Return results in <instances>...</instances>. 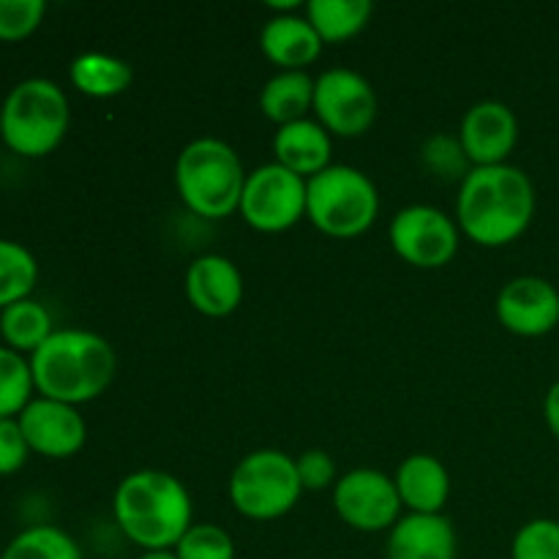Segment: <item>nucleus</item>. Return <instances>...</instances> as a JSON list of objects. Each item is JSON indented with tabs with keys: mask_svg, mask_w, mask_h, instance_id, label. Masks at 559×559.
Listing matches in <instances>:
<instances>
[{
	"mask_svg": "<svg viewBox=\"0 0 559 559\" xmlns=\"http://www.w3.org/2000/svg\"><path fill=\"white\" fill-rule=\"evenodd\" d=\"M31 371L38 396L80 407L107 393L118 358L112 344L98 333L63 328L31 355Z\"/></svg>",
	"mask_w": 559,
	"mask_h": 559,
	"instance_id": "2",
	"label": "nucleus"
},
{
	"mask_svg": "<svg viewBox=\"0 0 559 559\" xmlns=\"http://www.w3.org/2000/svg\"><path fill=\"white\" fill-rule=\"evenodd\" d=\"M71 85L91 98L120 96L134 80L129 60L107 52H82L71 60Z\"/></svg>",
	"mask_w": 559,
	"mask_h": 559,
	"instance_id": "21",
	"label": "nucleus"
},
{
	"mask_svg": "<svg viewBox=\"0 0 559 559\" xmlns=\"http://www.w3.org/2000/svg\"><path fill=\"white\" fill-rule=\"evenodd\" d=\"M456 527L445 513H409L388 535V559H456Z\"/></svg>",
	"mask_w": 559,
	"mask_h": 559,
	"instance_id": "16",
	"label": "nucleus"
},
{
	"mask_svg": "<svg viewBox=\"0 0 559 559\" xmlns=\"http://www.w3.org/2000/svg\"><path fill=\"white\" fill-rule=\"evenodd\" d=\"M44 0H0V41H22L41 25Z\"/></svg>",
	"mask_w": 559,
	"mask_h": 559,
	"instance_id": "29",
	"label": "nucleus"
},
{
	"mask_svg": "<svg viewBox=\"0 0 559 559\" xmlns=\"http://www.w3.org/2000/svg\"><path fill=\"white\" fill-rule=\"evenodd\" d=\"M374 5L369 0H311L306 3V20L320 33L322 44H338L358 36L371 20Z\"/></svg>",
	"mask_w": 559,
	"mask_h": 559,
	"instance_id": "22",
	"label": "nucleus"
},
{
	"mask_svg": "<svg viewBox=\"0 0 559 559\" xmlns=\"http://www.w3.org/2000/svg\"><path fill=\"white\" fill-rule=\"evenodd\" d=\"M317 123L336 136H360L374 126L377 93L353 69H328L314 80Z\"/></svg>",
	"mask_w": 559,
	"mask_h": 559,
	"instance_id": "9",
	"label": "nucleus"
},
{
	"mask_svg": "<svg viewBox=\"0 0 559 559\" xmlns=\"http://www.w3.org/2000/svg\"><path fill=\"white\" fill-rule=\"evenodd\" d=\"M304 486L289 453L262 448L238 462L229 478V502L235 511L254 522L282 519L298 506Z\"/></svg>",
	"mask_w": 559,
	"mask_h": 559,
	"instance_id": "7",
	"label": "nucleus"
},
{
	"mask_svg": "<svg viewBox=\"0 0 559 559\" xmlns=\"http://www.w3.org/2000/svg\"><path fill=\"white\" fill-rule=\"evenodd\" d=\"M519 142V120L508 104L486 98L467 109L459 129V145L469 167H497L508 164Z\"/></svg>",
	"mask_w": 559,
	"mask_h": 559,
	"instance_id": "14",
	"label": "nucleus"
},
{
	"mask_svg": "<svg viewBox=\"0 0 559 559\" xmlns=\"http://www.w3.org/2000/svg\"><path fill=\"white\" fill-rule=\"evenodd\" d=\"M115 522L142 551H173L191 519L189 489L162 469H140L115 489Z\"/></svg>",
	"mask_w": 559,
	"mask_h": 559,
	"instance_id": "3",
	"label": "nucleus"
},
{
	"mask_svg": "<svg viewBox=\"0 0 559 559\" xmlns=\"http://www.w3.org/2000/svg\"><path fill=\"white\" fill-rule=\"evenodd\" d=\"M497 320L516 336H546L559 325V289L540 276L511 278L497 295Z\"/></svg>",
	"mask_w": 559,
	"mask_h": 559,
	"instance_id": "13",
	"label": "nucleus"
},
{
	"mask_svg": "<svg viewBox=\"0 0 559 559\" xmlns=\"http://www.w3.org/2000/svg\"><path fill=\"white\" fill-rule=\"evenodd\" d=\"M459 233V224L440 207L407 205L393 216L391 246L413 267L435 271L456 257Z\"/></svg>",
	"mask_w": 559,
	"mask_h": 559,
	"instance_id": "10",
	"label": "nucleus"
},
{
	"mask_svg": "<svg viewBox=\"0 0 559 559\" xmlns=\"http://www.w3.org/2000/svg\"><path fill=\"white\" fill-rule=\"evenodd\" d=\"M52 333V314L38 300L25 298L0 311V336H3L5 347L16 349V353L33 355Z\"/></svg>",
	"mask_w": 559,
	"mask_h": 559,
	"instance_id": "23",
	"label": "nucleus"
},
{
	"mask_svg": "<svg viewBox=\"0 0 559 559\" xmlns=\"http://www.w3.org/2000/svg\"><path fill=\"white\" fill-rule=\"evenodd\" d=\"M240 216L257 233H284L306 216V180L282 164H262L246 175Z\"/></svg>",
	"mask_w": 559,
	"mask_h": 559,
	"instance_id": "8",
	"label": "nucleus"
},
{
	"mask_svg": "<svg viewBox=\"0 0 559 559\" xmlns=\"http://www.w3.org/2000/svg\"><path fill=\"white\" fill-rule=\"evenodd\" d=\"M173 551L178 559H235V540L216 524H191Z\"/></svg>",
	"mask_w": 559,
	"mask_h": 559,
	"instance_id": "27",
	"label": "nucleus"
},
{
	"mask_svg": "<svg viewBox=\"0 0 559 559\" xmlns=\"http://www.w3.org/2000/svg\"><path fill=\"white\" fill-rule=\"evenodd\" d=\"M331 134L317 120H295V123L278 126L273 136V156L289 173L300 175L304 180L314 178L322 169L331 167Z\"/></svg>",
	"mask_w": 559,
	"mask_h": 559,
	"instance_id": "18",
	"label": "nucleus"
},
{
	"mask_svg": "<svg viewBox=\"0 0 559 559\" xmlns=\"http://www.w3.org/2000/svg\"><path fill=\"white\" fill-rule=\"evenodd\" d=\"M380 213L374 180L358 167L331 164L306 180V218L331 238H358Z\"/></svg>",
	"mask_w": 559,
	"mask_h": 559,
	"instance_id": "6",
	"label": "nucleus"
},
{
	"mask_svg": "<svg viewBox=\"0 0 559 559\" xmlns=\"http://www.w3.org/2000/svg\"><path fill=\"white\" fill-rule=\"evenodd\" d=\"M69 98L58 82L31 76L16 82L0 104V140L25 158H41L69 131Z\"/></svg>",
	"mask_w": 559,
	"mask_h": 559,
	"instance_id": "5",
	"label": "nucleus"
},
{
	"mask_svg": "<svg viewBox=\"0 0 559 559\" xmlns=\"http://www.w3.org/2000/svg\"><path fill=\"white\" fill-rule=\"evenodd\" d=\"M31 456L25 435L16 418H0V475H14Z\"/></svg>",
	"mask_w": 559,
	"mask_h": 559,
	"instance_id": "31",
	"label": "nucleus"
},
{
	"mask_svg": "<svg viewBox=\"0 0 559 559\" xmlns=\"http://www.w3.org/2000/svg\"><path fill=\"white\" fill-rule=\"evenodd\" d=\"M511 559H559V522L533 519L516 533Z\"/></svg>",
	"mask_w": 559,
	"mask_h": 559,
	"instance_id": "28",
	"label": "nucleus"
},
{
	"mask_svg": "<svg viewBox=\"0 0 559 559\" xmlns=\"http://www.w3.org/2000/svg\"><path fill=\"white\" fill-rule=\"evenodd\" d=\"M20 429L31 453L47 459H69L82 451L87 440V426L80 409L55 399H33L20 415Z\"/></svg>",
	"mask_w": 559,
	"mask_h": 559,
	"instance_id": "12",
	"label": "nucleus"
},
{
	"mask_svg": "<svg viewBox=\"0 0 559 559\" xmlns=\"http://www.w3.org/2000/svg\"><path fill=\"white\" fill-rule=\"evenodd\" d=\"M186 298L205 317H229L243 304V276L229 257L202 254L186 271Z\"/></svg>",
	"mask_w": 559,
	"mask_h": 559,
	"instance_id": "15",
	"label": "nucleus"
},
{
	"mask_svg": "<svg viewBox=\"0 0 559 559\" xmlns=\"http://www.w3.org/2000/svg\"><path fill=\"white\" fill-rule=\"evenodd\" d=\"M535 216V186L513 164L473 167L459 186L456 224L478 246H508L527 233Z\"/></svg>",
	"mask_w": 559,
	"mask_h": 559,
	"instance_id": "1",
	"label": "nucleus"
},
{
	"mask_svg": "<svg viewBox=\"0 0 559 559\" xmlns=\"http://www.w3.org/2000/svg\"><path fill=\"white\" fill-rule=\"evenodd\" d=\"M136 559H178L175 551H142V557Z\"/></svg>",
	"mask_w": 559,
	"mask_h": 559,
	"instance_id": "34",
	"label": "nucleus"
},
{
	"mask_svg": "<svg viewBox=\"0 0 559 559\" xmlns=\"http://www.w3.org/2000/svg\"><path fill=\"white\" fill-rule=\"evenodd\" d=\"M426 162L431 164V169H437V173L448 175L451 178L453 173H462V178H467V173H464V164L467 162V156H464L462 145L453 140H448V136H435V140H429V145H426Z\"/></svg>",
	"mask_w": 559,
	"mask_h": 559,
	"instance_id": "32",
	"label": "nucleus"
},
{
	"mask_svg": "<svg viewBox=\"0 0 559 559\" xmlns=\"http://www.w3.org/2000/svg\"><path fill=\"white\" fill-rule=\"evenodd\" d=\"M260 109L276 126L306 120L314 109V80L306 71H278L262 85Z\"/></svg>",
	"mask_w": 559,
	"mask_h": 559,
	"instance_id": "20",
	"label": "nucleus"
},
{
	"mask_svg": "<svg viewBox=\"0 0 559 559\" xmlns=\"http://www.w3.org/2000/svg\"><path fill=\"white\" fill-rule=\"evenodd\" d=\"M402 506L409 513H442L451 497V475L440 459L429 453H413L404 459L393 478Z\"/></svg>",
	"mask_w": 559,
	"mask_h": 559,
	"instance_id": "19",
	"label": "nucleus"
},
{
	"mask_svg": "<svg viewBox=\"0 0 559 559\" xmlns=\"http://www.w3.org/2000/svg\"><path fill=\"white\" fill-rule=\"evenodd\" d=\"M246 175L235 147L216 136L189 142L175 162L180 200L202 218H227L240 211Z\"/></svg>",
	"mask_w": 559,
	"mask_h": 559,
	"instance_id": "4",
	"label": "nucleus"
},
{
	"mask_svg": "<svg viewBox=\"0 0 559 559\" xmlns=\"http://www.w3.org/2000/svg\"><path fill=\"white\" fill-rule=\"evenodd\" d=\"M0 559H82V551L69 533L52 524H38L11 538Z\"/></svg>",
	"mask_w": 559,
	"mask_h": 559,
	"instance_id": "25",
	"label": "nucleus"
},
{
	"mask_svg": "<svg viewBox=\"0 0 559 559\" xmlns=\"http://www.w3.org/2000/svg\"><path fill=\"white\" fill-rule=\"evenodd\" d=\"M295 467H298V478L304 491H322L328 486H336V464H333L331 453L320 451V448H311L304 451L295 459Z\"/></svg>",
	"mask_w": 559,
	"mask_h": 559,
	"instance_id": "30",
	"label": "nucleus"
},
{
	"mask_svg": "<svg viewBox=\"0 0 559 559\" xmlns=\"http://www.w3.org/2000/svg\"><path fill=\"white\" fill-rule=\"evenodd\" d=\"M260 49L282 71H304L322 52V38L306 14H278L265 22Z\"/></svg>",
	"mask_w": 559,
	"mask_h": 559,
	"instance_id": "17",
	"label": "nucleus"
},
{
	"mask_svg": "<svg viewBox=\"0 0 559 559\" xmlns=\"http://www.w3.org/2000/svg\"><path fill=\"white\" fill-rule=\"evenodd\" d=\"M31 360L11 347H0V418H16L33 402Z\"/></svg>",
	"mask_w": 559,
	"mask_h": 559,
	"instance_id": "26",
	"label": "nucleus"
},
{
	"mask_svg": "<svg viewBox=\"0 0 559 559\" xmlns=\"http://www.w3.org/2000/svg\"><path fill=\"white\" fill-rule=\"evenodd\" d=\"M38 282V262L16 240L0 238V311L11 304L31 298Z\"/></svg>",
	"mask_w": 559,
	"mask_h": 559,
	"instance_id": "24",
	"label": "nucleus"
},
{
	"mask_svg": "<svg viewBox=\"0 0 559 559\" xmlns=\"http://www.w3.org/2000/svg\"><path fill=\"white\" fill-rule=\"evenodd\" d=\"M338 519L358 533H382L399 522L402 500L393 478L371 467L353 469L333 486Z\"/></svg>",
	"mask_w": 559,
	"mask_h": 559,
	"instance_id": "11",
	"label": "nucleus"
},
{
	"mask_svg": "<svg viewBox=\"0 0 559 559\" xmlns=\"http://www.w3.org/2000/svg\"><path fill=\"white\" fill-rule=\"evenodd\" d=\"M544 418H546V426H549L551 435L559 440V380L549 388V393H546Z\"/></svg>",
	"mask_w": 559,
	"mask_h": 559,
	"instance_id": "33",
	"label": "nucleus"
}]
</instances>
